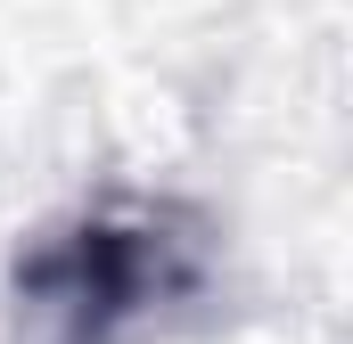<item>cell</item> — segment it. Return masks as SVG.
Returning a JSON list of instances; mask_svg holds the SVG:
<instances>
[{
	"mask_svg": "<svg viewBox=\"0 0 353 344\" xmlns=\"http://www.w3.org/2000/svg\"><path fill=\"white\" fill-rule=\"evenodd\" d=\"M165 238L157 230H123V222H90V230H74L66 246H50V255L33 262V287L83 328V336H99V328H115L123 312H140V303H157L165 295Z\"/></svg>",
	"mask_w": 353,
	"mask_h": 344,
	"instance_id": "1",
	"label": "cell"
}]
</instances>
